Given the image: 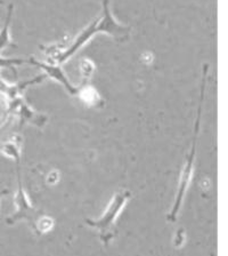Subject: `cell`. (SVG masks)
Wrapping results in <instances>:
<instances>
[{"label":"cell","instance_id":"1","mask_svg":"<svg viewBox=\"0 0 228 256\" xmlns=\"http://www.w3.org/2000/svg\"><path fill=\"white\" fill-rule=\"evenodd\" d=\"M98 34H109L118 40H125L130 34V28L119 23L114 18V16L112 15L109 0H103V10L101 16L95 18L86 29L80 32L78 37L71 42L69 47L65 48V50H58L57 47L48 48L47 53L49 54V58H48V61L46 63L61 66L67 58H72L77 53L80 48L85 46L94 36Z\"/></svg>","mask_w":228,"mask_h":256},{"label":"cell","instance_id":"2","mask_svg":"<svg viewBox=\"0 0 228 256\" xmlns=\"http://www.w3.org/2000/svg\"><path fill=\"white\" fill-rule=\"evenodd\" d=\"M131 194L127 190H121L117 192L111 199L109 206L104 212V214L97 220H86V223L88 226L95 228V229L99 230L101 234V238L105 244L113 237L112 230H113V226L115 221L121 214L123 208L127 205L128 200L130 199Z\"/></svg>","mask_w":228,"mask_h":256},{"label":"cell","instance_id":"3","mask_svg":"<svg viewBox=\"0 0 228 256\" xmlns=\"http://www.w3.org/2000/svg\"><path fill=\"white\" fill-rule=\"evenodd\" d=\"M197 134H198V130L197 133H195V138L193 140V144H192L189 157L186 159V164L182 170L181 180H179V186H178L177 196H176L174 207L173 210H171L169 216H168V220L171 222H174L176 218H177V214L179 210H181L184 197H185L186 191L189 189L190 182L192 180V175H193V164H194V158H195V151H197Z\"/></svg>","mask_w":228,"mask_h":256},{"label":"cell","instance_id":"4","mask_svg":"<svg viewBox=\"0 0 228 256\" xmlns=\"http://www.w3.org/2000/svg\"><path fill=\"white\" fill-rule=\"evenodd\" d=\"M30 63H33L34 66H39L43 72H45L46 77H49L51 79H54L55 82H57L59 84H62L64 88L69 92L71 95H77L79 88L74 87L72 84L70 82L69 78L66 77L65 74H64L61 66L58 64H50V63H43V62H39L35 61V60L32 58Z\"/></svg>","mask_w":228,"mask_h":256},{"label":"cell","instance_id":"5","mask_svg":"<svg viewBox=\"0 0 228 256\" xmlns=\"http://www.w3.org/2000/svg\"><path fill=\"white\" fill-rule=\"evenodd\" d=\"M15 204L17 210H16L15 214L11 218L7 220L8 224H13L16 221H18V220L29 218V215H31L32 212H33V207L29 202V200H27V197L25 196V192L22 189L21 182H19L17 194L15 196Z\"/></svg>","mask_w":228,"mask_h":256},{"label":"cell","instance_id":"6","mask_svg":"<svg viewBox=\"0 0 228 256\" xmlns=\"http://www.w3.org/2000/svg\"><path fill=\"white\" fill-rule=\"evenodd\" d=\"M13 5L8 6V12L7 16L5 20V23H3V26L0 30V50H2L3 48L9 47V46H15L13 40L10 38L9 29H10V22H11V15H13Z\"/></svg>","mask_w":228,"mask_h":256},{"label":"cell","instance_id":"7","mask_svg":"<svg viewBox=\"0 0 228 256\" xmlns=\"http://www.w3.org/2000/svg\"><path fill=\"white\" fill-rule=\"evenodd\" d=\"M77 95L79 96L80 100H81L83 103L87 104V106H97V103L101 101V98H99L98 92L96 90L93 86H89V85L80 88Z\"/></svg>","mask_w":228,"mask_h":256},{"label":"cell","instance_id":"8","mask_svg":"<svg viewBox=\"0 0 228 256\" xmlns=\"http://www.w3.org/2000/svg\"><path fill=\"white\" fill-rule=\"evenodd\" d=\"M0 152L6 157H9L16 160V162H18L19 157H21V146L16 141L6 142L0 146Z\"/></svg>","mask_w":228,"mask_h":256},{"label":"cell","instance_id":"9","mask_svg":"<svg viewBox=\"0 0 228 256\" xmlns=\"http://www.w3.org/2000/svg\"><path fill=\"white\" fill-rule=\"evenodd\" d=\"M79 68L82 77L85 79H89L95 71V64L91 62V60L88 58H82L79 63Z\"/></svg>","mask_w":228,"mask_h":256},{"label":"cell","instance_id":"10","mask_svg":"<svg viewBox=\"0 0 228 256\" xmlns=\"http://www.w3.org/2000/svg\"><path fill=\"white\" fill-rule=\"evenodd\" d=\"M24 60L22 58H5L0 56V68H6V69H10L15 66H21L23 64Z\"/></svg>","mask_w":228,"mask_h":256},{"label":"cell","instance_id":"11","mask_svg":"<svg viewBox=\"0 0 228 256\" xmlns=\"http://www.w3.org/2000/svg\"><path fill=\"white\" fill-rule=\"evenodd\" d=\"M39 224V230L42 231V232H47L51 229V226H53V220L49 218H43L40 220Z\"/></svg>","mask_w":228,"mask_h":256},{"label":"cell","instance_id":"12","mask_svg":"<svg viewBox=\"0 0 228 256\" xmlns=\"http://www.w3.org/2000/svg\"><path fill=\"white\" fill-rule=\"evenodd\" d=\"M184 239H185V234H184V231L183 230H179L177 232V234H176V246L177 247H181L182 244L184 242Z\"/></svg>","mask_w":228,"mask_h":256}]
</instances>
